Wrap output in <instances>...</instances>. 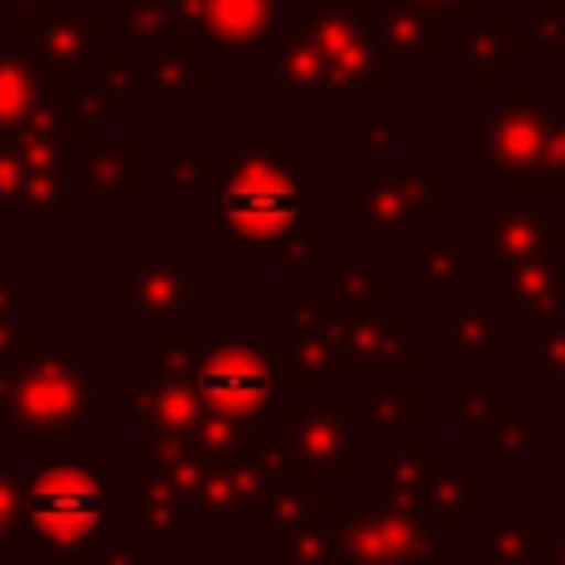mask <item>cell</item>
Here are the masks:
<instances>
[{
  "label": "cell",
  "mask_w": 565,
  "mask_h": 565,
  "mask_svg": "<svg viewBox=\"0 0 565 565\" xmlns=\"http://www.w3.org/2000/svg\"><path fill=\"white\" fill-rule=\"evenodd\" d=\"M203 393H207L221 411L247 415V411H256V402H265L269 375H265V366H260L256 358H247V353H238V349H225L216 362H207V371H203Z\"/></svg>",
  "instance_id": "3"
},
{
  "label": "cell",
  "mask_w": 565,
  "mask_h": 565,
  "mask_svg": "<svg viewBox=\"0 0 565 565\" xmlns=\"http://www.w3.org/2000/svg\"><path fill=\"white\" fill-rule=\"evenodd\" d=\"M102 512H106V490L88 472L57 468V472H44L31 490V516L57 543L84 539L102 521Z\"/></svg>",
  "instance_id": "2"
},
{
  "label": "cell",
  "mask_w": 565,
  "mask_h": 565,
  "mask_svg": "<svg viewBox=\"0 0 565 565\" xmlns=\"http://www.w3.org/2000/svg\"><path fill=\"white\" fill-rule=\"evenodd\" d=\"M296 207H300V199L282 177L252 172V177H238L221 194L216 216L238 243H269L296 221Z\"/></svg>",
  "instance_id": "1"
}]
</instances>
